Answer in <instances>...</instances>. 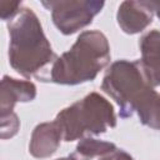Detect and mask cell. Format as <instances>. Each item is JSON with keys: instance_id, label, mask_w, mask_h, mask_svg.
<instances>
[{"instance_id": "6da1fadb", "label": "cell", "mask_w": 160, "mask_h": 160, "mask_svg": "<svg viewBox=\"0 0 160 160\" xmlns=\"http://www.w3.org/2000/svg\"><path fill=\"white\" fill-rule=\"evenodd\" d=\"M8 30L10 66L25 78L35 76L41 81H48L50 69L58 56L35 12L29 8H21L8 21Z\"/></svg>"}, {"instance_id": "7a4b0ae2", "label": "cell", "mask_w": 160, "mask_h": 160, "mask_svg": "<svg viewBox=\"0 0 160 160\" xmlns=\"http://www.w3.org/2000/svg\"><path fill=\"white\" fill-rule=\"evenodd\" d=\"M110 61V45L99 30L81 32L75 44L52 64L48 81L78 85L92 81Z\"/></svg>"}, {"instance_id": "3957f363", "label": "cell", "mask_w": 160, "mask_h": 160, "mask_svg": "<svg viewBox=\"0 0 160 160\" xmlns=\"http://www.w3.org/2000/svg\"><path fill=\"white\" fill-rule=\"evenodd\" d=\"M101 89L120 108V116L129 118L142 112L158 98L140 60H118L106 70Z\"/></svg>"}, {"instance_id": "277c9868", "label": "cell", "mask_w": 160, "mask_h": 160, "mask_svg": "<svg viewBox=\"0 0 160 160\" xmlns=\"http://www.w3.org/2000/svg\"><path fill=\"white\" fill-rule=\"evenodd\" d=\"M64 141H74L104 134L116 126L112 105L100 94L90 92L81 100L62 109L55 118Z\"/></svg>"}, {"instance_id": "5b68a950", "label": "cell", "mask_w": 160, "mask_h": 160, "mask_svg": "<svg viewBox=\"0 0 160 160\" xmlns=\"http://www.w3.org/2000/svg\"><path fill=\"white\" fill-rule=\"evenodd\" d=\"M41 4L51 11L54 25L64 35H71L91 24L105 5L104 1L98 0H60L41 1Z\"/></svg>"}, {"instance_id": "8992f818", "label": "cell", "mask_w": 160, "mask_h": 160, "mask_svg": "<svg viewBox=\"0 0 160 160\" xmlns=\"http://www.w3.org/2000/svg\"><path fill=\"white\" fill-rule=\"evenodd\" d=\"M154 11L149 1H122L116 20L120 29L130 35L138 34L152 22Z\"/></svg>"}, {"instance_id": "52a82bcc", "label": "cell", "mask_w": 160, "mask_h": 160, "mask_svg": "<svg viewBox=\"0 0 160 160\" xmlns=\"http://www.w3.org/2000/svg\"><path fill=\"white\" fill-rule=\"evenodd\" d=\"M36 96V86L28 80H18L5 75L1 80L0 90V118H6L15 114L14 106L16 102H26Z\"/></svg>"}, {"instance_id": "ba28073f", "label": "cell", "mask_w": 160, "mask_h": 160, "mask_svg": "<svg viewBox=\"0 0 160 160\" xmlns=\"http://www.w3.org/2000/svg\"><path fill=\"white\" fill-rule=\"evenodd\" d=\"M61 140L62 136L55 121L39 124L32 130L29 144V152L36 159L49 158L55 154L60 146Z\"/></svg>"}, {"instance_id": "9c48e42d", "label": "cell", "mask_w": 160, "mask_h": 160, "mask_svg": "<svg viewBox=\"0 0 160 160\" xmlns=\"http://www.w3.org/2000/svg\"><path fill=\"white\" fill-rule=\"evenodd\" d=\"M141 59L140 62L146 72L151 85H160V31L150 30L144 34L139 41Z\"/></svg>"}, {"instance_id": "30bf717a", "label": "cell", "mask_w": 160, "mask_h": 160, "mask_svg": "<svg viewBox=\"0 0 160 160\" xmlns=\"http://www.w3.org/2000/svg\"><path fill=\"white\" fill-rule=\"evenodd\" d=\"M118 150L116 145L109 141H102L92 138H84L75 148L74 156L78 160H91L94 158H104Z\"/></svg>"}, {"instance_id": "8fae6325", "label": "cell", "mask_w": 160, "mask_h": 160, "mask_svg": "<svg viewBox=\"0 0 160 160\" xmlns=\"http://www.w3.org/2000/svg\"><path fill=\"white\" fill-rule=\"evenodd\" d=\"M138 116L141 124L151 129L160 130V95H158L154 102L149 108H146L142 112H140Z\"/></svg>"}, {"instance_id": "7c38bea8", "label": "cell", "mask_w": 160, "mask_h": 160, "mask_svg": "<svg viewBox=\"0 0 160 160\" xmlns=\"http://www.w3.org/2000/svg\"><path fill=\"white\" fill-rule=\"evenodd\" d=\"M21 9V2H11V1H2L0 4V15L4 21H9L12 19L18 11Z\"/></svg>"}, {"instance_id": "4fadbf2b", "label": "cell", "mask_w": 160, "mask_h": 160, "mask_svg": "<svg viewBox=\"0 0 160 160\" xmlns=\"http://www.w3.org/2000/svg\"><path fill=\"white\" fill-rule=\"evenodd\" d=\"M99 160H134L126 151L121 150V149H118L115 150L114 152L104 156V158H100Z\"/></svg>"}, {"instance_id": "5bb4252c", "label": "cell", "mask_w": 160, "mask_h": 160, "mask_svg": "<svg viewBox=\"0 0 160 160\" xmlns=\"http://www.w3.org/2000/svg\"><path fill=\"white\" fill-rule=\"evenodd\" d=\"M150 2V6L154 11V14L160 19V2L159 1H149Z\"/></svg>"}, {"instance_id": "9a60e30c", "label": "cell", "mask_w": 160, "mask_h": 160, "mask_svg": "<svg viewBox=\"0 0 160 160\" xmlns=\"http://www.w3.org/2000/svg\"><path fill=\"white\" fill-rule=\"evenodd\" d=\"M56 160H78V159L74 155H69L66 158H60V159H56Z\"/></svg>"}]
</instances>
